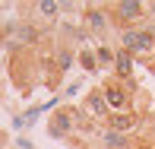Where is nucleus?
I'll return each instance as SVG.
<instances>
[{
	"label": "nucleus",
	"instance_id": "1",
	"mask_svg": "<svg viewBox=\"0 0 155 149\" xmlns=\"http://www.w3.org/2000/svg\"><path fill=\"white\" fill-rule=\"evenodd\" d=\"M6 76H10V83L22 92V95H29V92L41 83L38 51H29V48H22V51H10V57H6Z\"/></svg>",
	"mask_w": 155,
	"mask_h": 149
},
{
	"label": "nucleus",
	"instance_id": "2",
	"mask_svg": "<svg viewBox=\"0 0 155 149\" xmlns=\"http://www.w3.org/2000/svg\"><path fill=\"white\" fill-rule=\"evenodd\" d=\"M108 19L114 29L130 32V29H143L149 22V6L143 0H117V3H108Z\"/></svg>",
	"mask_w": 155,
	"mask_h": 149
},
{
	"label": "nucleus",
	"instance_id": "3",
	"mask_svg": "<svg viewBox=\"0 0 155 149\" xmlns=\"http://www.w3.org/2000/svg\"><path fill=\"white\" fill-rule=\"evenodd\" d=\"M120 48L130 51L136 60H143L146 67L155 73V25H143V29L120 32Z\"/></svg>",
	"mask_w": 155,
	"mask_h": 149
},
{
	"label": "nucleus",
	"instance_id": "4",
	"mask_svg": "<svg viewBox=\"0 0 155 149\" xmlns=\"http://www.w3.org/2000/svg\"><path fill=\"white\" fill-rule=\"evenodd\" d=\"M79 130H89V120L82 117V111L76 108V105H63V108L51 111V117H48V133H51V137L70 140Z\"/></svg>",
	"mask_w": 155,
	"mask_h": 149
},
{
	"label": "nucleus",
	"instance_id": "5",
	"mask_svg": "<svg viewBox=\"0 0 155 149\" xmlns=\"http://www.w3.org/2000/svg\"><path fill=\"white\" fill-rule=\"evenodd\" d=\"M101 95H104V102H108V108H111V114H120V111H130V105H133V95H136V86H130V83H120L117 76H108V80L101 83Z\"/></svg>",
	"mask_w": 155,
	"mask_h": 149
},
{
	"label": "nucleus",
	"instance_id": "6",
	"mask_svg": "<svg viewBox=\"0 0 155 149\" xmlns=\"http://www.w3.org/2000/svg\"><path fill=\"white\" fill-rule=\"evenodd\" d=\"M79 111H82V117H86L89 124H101V127L108 124V117H111V108H108V102H104L101 89H89L86 95H82Z\"/></svg>",
	"mask_w": 155,
	"mask_h": 149
},
{
	"label": "nucleus",
	"instance_id": "7",
	"mask_svg": "<svg viewBox=\"0 0 155 149\" xmlns=\"http://www.w3.org/2000/svg\"><path fill=\"white\" fill-rule=\"evenodd\" d=\"M143 124H146V114H139V111H120V114H111L104 127L114 130V133H124V137H133V133H139Z\"/></svg>",
	"mask_w": 155,
	"mask_h": 149
},
{
	"label": "nucleus",
	"instance_id": "8",
	"mask_svg": "<svg viewBox=\"0 0 155 149\" xmlns=\"http://www.w3.org/2000/svg\"><path fill=\"white\" fill-rule=\"evenodd\" d=\"M108 25H111L108 6H101V3L82 6V29H89V32H95V35H104V32H108Z\"/></svg>",
	"mask_w": 155,
	"mask_h": 149
},
{
	"label": "nucleus",
	"instance_id": "9",
	"mask_svg": "<svg viewBox=\"0 0 155 149\" xmlns=\"http://www.w3.org/2000/svg\"><path fill=\"white\" fill-rule=\"evenodd\" d=\"M133 67H136V57H133L130 51H124V48H117V60H114V76L120 83H130V86H136L133 83Z\"/></svg>",
	"mask_w": 155,
	"mask_h": 149
},
{
	"label": "nucleus",
	"instance_id": "10",
	"mask_svg": "<svg viewBox=\"0 0 155 149\" xmlns=\"http://www.w3.org/2000/svg\"><path fill=\"white\" fill-rule=\"evenodd\" d=\"M98 143H101V149H133L136 140H133V137H124V133H114V130H108V127H101Z\"/></svg>",
	"mask_w": 155,
	"mask_h": 149
},
{
	"label": "nucleus",
	"instance_id": "11",
	"mask_svg": "<svg viewBox=\"0 0 155 149\" xmlns=\"http://www.w3.org/2000/svg\"><path fill=\"white\" fill-rule=\"evenodd\" d=\"M22 10L25 13H38V19H45V22H54L63 6L54 3V0H38V3H22Z\"/></svg>",
	"mask_w": 155,
	"mask_h": 149
},
{
	"label": "nucleus",
	"instance_id": "12",
	"mask_svg": "<svg viewBox=\"0 0 155 149\" xmlns=\"http://www.w3.org/2000/svg\"><path fill=\"white\" fill-rule=\"evenodd\" d=\"M76 63H79L82 70H86V73H98V57H95V48H79V51H76Z\"/></svg>",
	"mask_w": 155,
	"mask_h": 149
},
{
	"label": "nucleus",
	"instance_id": "13",
	"mask_svg": "<svg viewBox=\"0 0 155 149\" xmlns=\"http://www.w3.org/2000/svg\"><path fill=\"white\" fill-rule=\"evenodd\" d=\"M95 57H98V67H114V60H117V48H111V45H95Z\"/></svg>",
	"mask_w": 155,
	"mask_h": 149
},
{
	"label": "nucleus",
	"instance_id": "14",
	"mask_svg": "<svg viewBox=\"0 0 155 149\" xmlns=\"http://www.w3.org/2000/svg\"><path fill=\"white\" fill-rule=\"evenodd\" d=\"M133 149H155V140H136Z\"/></svg>",
	"mask_w": 155,
	"mask_h": 149
},
{
	"label": "nucleus",
	"instance_id": "15",
	"mask_svg": "<svg viewBox=\"0 0 155 149\" xmlns=\"http://www.w3.org/2000/svg\"><path fill=\"white\" fill-rule=\"evenodd\" d=\"M149 6V19H155V3H146Z\"/></svg>",
	"mask_w": 155,
	"mask_h": 149
},
{
	"label": "nucleus",
	"instance_id": "16",
	"mask_svg": "<svg viewBox=\"0 0 155 149\" xmlns=\"http://www.w3.org/2000/svg\"><path fill=\"white\" fill-rule=\"evenodd\" d=\"M0 13H3V3H0ZM0 25H3V16H0Z\"/></svg>",
	"mask_w": 155,
	"mask_h": 149
}]
</instances>
